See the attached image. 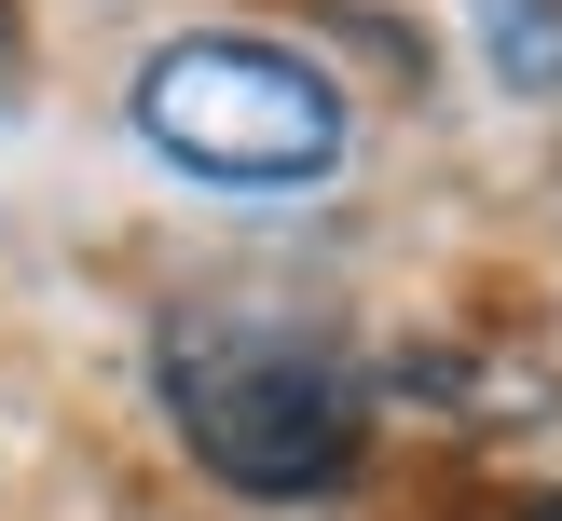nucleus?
Listing matches in <instances>:
<instances>
[{
  "label": "nucleus",
  "instance_id": "obj_1",
  "mask_svg": "<svg viewBox=\"0 0 562 521\" xmlns=\"http://www.w3.org/2000/svg\"><path fill=\"white\" fill-rule=\"evenodd\" d=\"M151 384H165V426L192 439V466L220 494H261V508H316L371 453L357 356L289 302H179Z\"/></svg>",
  "mask_w": 562,
  "mask_h": 521
},
{
  "label": "nucleus",
  "instance_id": "obj_2",
  "mask_svg": "<svg viewBox=\"0 0 562 521\" xmlns=\"http://www.w3.org/2000/svg\"><path fill=\"white\" fill-rule=\"evenodd\" d=\"M124 110H137V137H151L179 179H206V192H316V179H344V151H357L344 82H329L316 55H289V42H234V27L137 55Z\"/></svg>",
  "mask_w": 562,
  "mask_h": 521
},
{
  "label": "nucleus",
  "instance_id": "obj_3",
  "mask_svg": "<svg viewBox=\"0 0 562 521\" xmlns=\"http://www.w3.org/2000/svg\"><path fill=\"white\" fill-rule=\"evenodd\" d=\"M467 42L508 97H562V0H467Z\"/></svg>",
  "mask_w": 562,
  "mask_h": 521
},
{
  "label": "nucleus",
  "instance_id": "obj_4",
  "mask_svg": "<svg viewBox=\"0 0 562 521\" xmlns=\"http://www.w3.org/2000/svg\"><path fill=\"white\" fill-rule=\"evenodd\" d=\"M0 110H14V14H0Z\"/></svg>",
  "mask_w": 562,
  "mask_h": 521
},
{
  "label": "nucleus",
  "instance_id": "obj_5",
  "mask_svg": "<svg viewBox=\"0 0 562 521\" xmlns=\"http://www.w3.org/2000/svg\"><path fill=\"white\" fill-rule=\"evenodd\" d=\"M536 521H562V494H549V508H536Z\"/></svg>",
  "mask_w": 562,
  "mask_h": 521
}]
</instances>
